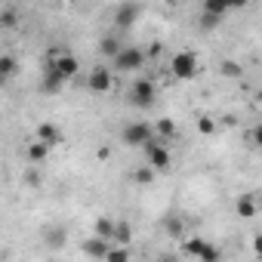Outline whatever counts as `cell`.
Returning a JSON list of instances; mask_svg holds the SVG:
<instances>
[{
  "label": "cell",
  "mask_w": 262,
  "mask_h": 262,
  "mask_svg": "<svg viewBox=\"0 0 262 262\" xmlns=\"http://www.w3.org/2000/svg\"><path fill=\"white\" fill-rule=\"evenodd\" d=\"M158 99V90H155V80L148 77H136L133 83H129V102L139 105V108H151Z\"/></svg>",
  "instance_id": "4"
},
{
  "label": "cell",
  "mask_w": 262,
  "mask_h": 262,
  "mask_svg": "<svg viewBox=\"0 0 262 262\" xmlns=\"http://www.w3.org/2000/svg\"><path fill=\"white\" fill-rule=\"evenodd\" d=\"M0 28H4V22H0Z\"/></svg>",
  "instance_id": "29"
},
{
  "label": "cell",
  "mask_w": 262,
  "mask_h": 262,
  "mask_svg": "<svg viewBox=\"0 0 262 262\" xmlns=\"http://www.w3.org/2000/svg\"><path fill=\"white\" fill-rule=\"evenodd\" d=\"M198 262H222V253H219V247H213V244H204V250H201Z\"/></svg>",
  "instance_id": "21"
},
{
  "label": "cell",
  "mask_w": 262,
  "mask_h": 262,
  "mask_svg": "<svg viewBox=\"0 0 262 262\" xmlns=\"http://www.w3.org/2000/svg\"><path fill=\"white\" fill-rule=\"evenodd\" d=\"M129 241H133V228H129V222H123V219H114L111 247H129Z\"/></svg>",
  "instance_id": "9"
},
{
  "label": "cell",
  "mask_w": 262,
  "mask_h": 262,
  "mask_svg": "<svg viewBox=\"0 0 262 262\" xmlns=\"http://www.w3.org/2000/svg\"><path fill=\"white\" fill-rule=\"evenodd\" d=\"M43 237H47V247L59 250V247L65 244V237H68V231H65V228H50V231H47Z\"/></svg>",
  "instance_id": "20"
},
{
  "label": "cell",
  "mask_w": 262,
  "mask_h": 262,
  "mask_svg": "<svg viewBox=\"0 0 262 262\" xmlns=\"http://www.w3.org/2000/svg\"><path fill=\"white\" fill-rule=\"evenodd\" d=\"M111 86H114V71H111V68L99 65V68L90 71V77H86V90H90V93L105 96V93H111Z\"/></svg>",
  "instance_id": "6"
},
{
  "label": "cell",
  "mask_w": 262,
  "mask_h": 262,
  "mask_svg": "<svg viewBox=\"0 0 262 262\" xmlns=\"http://www.w3.org/2000/svg\"><path fill=\"white\" fill-rule=\"evenodd\" d=\"M155 133L161 136V142L173 139V136H176V120H173V117H161V120H158V126H155Z\"/></svg>",
  "instance_id": "13"
},
{
  "label": "cell",
  "mask_w": 262,
  "mask_h": 262,
  "mask_svg": "<svg viewBox=\"0 0 262 262\" xmlns=\"http://www.w3.org/2000/svg\"><path fill=\"white\" fill-rule=\"evenodd\" d=\"M142 65H145V50H139V47H120V53L114 56L117 74H136Z\"/></svg>",
  "instance_id": "3"
},
{
  "label": "cell",
  "mask_w": 262,
  "mask_h": 262,
  "mask_svg": "<svg viewBox=\"0 0 262 262\" xmlns=\"http://www.w3.org/2000/svg\"><path fill=\"white\" fill-rule=\"evenodd\" d=\"M13 74H19V62L13 56H0V83L10 80Z\"/></svg>",
  "instance_id": "14"
},
{
  "label": "cell",
  "mask_w": 262,
  "mask_h": 262,
  "mask_svg": "<svg viewBox=\"0 0 262 262\" xmlns=\"http://www.w3.org/2000/svg\"><path fill=\"white\" fill-rule=\"evenodd\" d=\"M145 155H148V167H151L155 173H167L170 164H173V155H170L167 142H161V139H151V142L145 145Z\"/></svg>",
  "instance_id": "5"
},
{
  "label": "cell",
  "mask_w": 262,
  "mask_h": 262,
  "mask_svg": "<svg viewBox=\"0 0 262 262\" xmlns=\"http://www.w3.org/2000/svg\"><path fill=\"white\" fill-rule=\"evenodd\" d=\"M105 262H129V250L126 247H111L105 253Z\"/></svg>",
  "instance_id": "22"
},
{
  "label": "cell",
  "mask_w": 262,
  "mask_h": 262,
  "mask_svg": "<svg viewBox=\"0 0 262 262\" xmlns=\"http://www.w3.org/2000/svg\"><path fill=\"white\" fill-rule=\"evenodd\" d=\"M228 10H231V4H225V0H204V7H201V13L216 16V19H222Z\"/></svg>",
  "instance_id": "12"
},
{
  "label": "cell",
  "mask_w": 262,
  "mask_h": 262,
  "mask_svg": "<svg viewBox=\"0 0 262 262\" xmlns=\"http://www.w3.org/2000/svg\"><path fill=\"white\" fill-rule=\"evenodd\" d=\"M201 25H204V28H216V25H219V19H216V16H207V13H201Z\"/></svg>",
  "instance_id": "26"
},
{
  "label": "cell",
  "mask_w": 262,
  "mask_h": 262,
  "mask_svg": "<svg viewBox=\"0 0 262 262\" xmlns=\"http://www.w3.org/2000/svg\"><path fill=\"white\" fill-rule=\"evenodd\" d=\"M62 86H65V80H59V77L47 68V74H43V80H40V90H43V93H59Z\"/></svg>",
  "instance_id": "18"
},
{
  "label": "cell",
  "mask_w": 262,
  "mask_h": 262,
  "mask_svg": "<svg viewBox=\"0 0 262 262\" xmlns=\"http://www.w3.org/2000/svg\"><path fill=\"white\" fill-rule=\"evenodd\" d=\"M204 244H207L204 237H185V241H182V253L198 259V256H201V250H204Z\"/></svg>",
  "instance_id": "19"
},
{
  "label": "cell",
  "mask_w": 262,
  "mask_h": 262,
  "mask_svg": "<svg viewBox=\"0 0 262 262\" xmlns=\"http://www.w3.org/2000/svg\"><path fill=\"white\" fill-rule=\"evenodd\" d=\"M139 19H142V7H139V4H117V7H114V25H117L120 31L133 28Z\"/></svg>",
  "instance_id": "7"
},
{
  "label": "cell",
  "mask_w": 262,
  "mask_h": 262,
  "mask_svg": "<svg viewBox=\"0 0 262 262\" xmlns=\"http://www.w3.org/2000/svg\"><path fill=\"white\" fill-rule=\"evenodd\" d=\"M155 176H158V173H155L151 167H139V170H133V179H136L139 185H148V182H155Z\"/></svg>",
  "instance_id": "23"
},
{
  "label": "cell",
  "mask_w": 262,
  "mask_h": 262,
  "mask_svg": "<svg viewBox=\"0 0 262 262\" xmlns=\"http://www.w3.org/2000/svg\"><path fill=\"white\" fill-rule=\"evenodd\" d=\"M198 129H201V133H204V136H210V133H213V129H216V123H213V117H201V120H198Z\"/></svg>",
  "instance_id": "25"
},
{
  "label": "cell",
  "mask_w": 262,
  "mask_h": 262,
  "mask_svg": "<svg viewBox=\"0 0 262 262\" xmlns=\"http://www.w3.org/2000/svg\"><path fill=\"white\" fill-rule=\"evenodd\" d=\"M34 139H37V142H43L47 148H53L56 142H62V133H59V126H56L53 120H43V123H37Z\"/></svg>",
  "instance_id": "8"
},
{
  "label": "cell",
  "mask_w": 262,
  "mask_h": 262,
  "mask_svg": "<svg viewBox=\"0 0 262 262\" xmlns=\"http://www.w3.org/2000/svg\"><path fill=\"white\" fill-rule=\"evenodd\" d=\"M120 40L114 37V34H108V37H102V43H99V50H102V56H108V59H114L117 53H120Z\"/></svg>",
  "instance_id": "17"
},
{
  "label": "cell",
  "mask_w": 262,
  "mask_h": 262,
  "mask_svg": "<svg viewBox=\"0 0 262 262\" xmlns=\"http://www.w3.org/2000/svg\"><path fill=\"white\" fill-rule=\"evenodd\" d=\"M256 194H244V198H237V216L241 219H253L256 216Z\"/></svg>",
  "instance_id": "11"
},
{
  "label": "cell",
  "mask_w": 262,
  "mask_h": 262,
  "mask_svg": "<svg viewBox=\"0 0 262 262\" xmlns=\"http://www.w3.org/2000/svg\"><path fill=\"white\" fill-rule=\"evenodd\" d=\"M167 231H170V234H182V225H179V219H170V222H167Z\"/></svg>",
  "instance_id": "27"
},
{
  "label": "cell",
  "mask_w": 262,
  "mask_h": 262,
  "mask_svg": "<svg viewBox=\"0 0 262 262\" xmlns=\"http://www.w3.org/2000/svg\"><path fill=\"white\" fill-rule=\"evenodd\" d=\"M158 262H176V259H173V256H161Z\"/></svg>",
  "instance_id": "28"
},
{
  "label": "cell",
  "mask_w": 262,
  "mask_h": 262,
  "mask_svg": "<svg viewBox=\"0 0 262 262\" xmlns=\"http://www.w3.org/2000/svg\"><path fill=\"white\" fill-rule=\"evenodd\" d=\"M25 155H28V161H34V164H40V161H47V155H50V148L43 145V142H28V148H25Z\"/></svg>",
  "instance_id": "15"
},
{
  "label": "cell",
  "mask_w": 262,
  "mask_h": 262,
  "mask_svg": "<svg viewBox=\"0 0 262 262\" xmlns=\"http://www.w3.org/2000/svg\"><path fill=\"white\" fill-rule=\"evenodd\" d=\"M108 250H111V244H108V241H102V237H96V234L83 241V253H86V256H93V259H105V253H108Z\"/></svg>",
  "instance_id": "10"
},
{
  "label": "cell",
  "mask_w": 262,
  "mask_h": 262,
  "mask_svg": "<svg viewBox=\"0 0 262 262\" xmlns=\"http://www.w3.org/2000/svg\"><path fill=\"white\" fill-rule=\"evenodd\" d=\"M111 234H114V219L99 216V219H96V237H102V241H108V244H111Z\"/></svg>",
  "instance_id": "16"
},
{
  "label": "cell",
  "mask_w": 262,
  "mask_h": 262,
  "mask_svg": "<svg viewBox=\"0 0 262 262\" xmlns=\"http://www.w3.org/2000/svg\"><path fill=\"white\" fill-rule=\"evenodd\" d=\"M170 74L176 77V80H191V77H198V68H201V62H198V56L191 53V50H179V53H173L170 56Z\"/></svg>",
  "instance_id": "2"
},
{
  "label": "cell",
  "mask_w": 262,
  "mask_h": 262,
  "mask_svg": "<svg viewBox=\"0 0 262 262\" xmlns=\"http://www.w3.org/2000/svg\"><path fill=\"white\" fill-rule=\"evenodd\" d=\"M120 139H123V145H129V148H145V145L155 139V129H151V123H145V120H129V123H123V129H120Z\"/></svg>",
  "instance_id": "1"
},
{
  "label": "cell",
  "mask_w": 262,
  "mask_h": 262,
  "mask_svg": "<svg viewBox=\"0 0 262 262\" xmlns=\"http://www.w3.org/2000/svg\"><path fill=\"white\" fill-rule=\"evenodd\" d=\"M219 71H222V77H228V80L241 77V65H237V62H231V59H228V62H222V65H219Z\"/></svg>",
  "instance_id": "24"
}]
</instances>
